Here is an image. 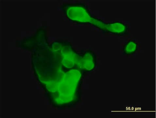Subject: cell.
Returning <instances> with one entry per match:
<instances>
[{"mask_svg": "<svg viewBox=\"0 0 156 118\" xmlns=\"http://www.w3.org/2000/svg\"><path fill=\"white\" fill-rule=\"evenodd\" d=\"M68 19L80 24L92 25L95 17L88 7L83 3L65 4L62 6Z\"/></svg>", "mask_w": 156, "mask_h": 118, "instance_id": "obj_1", "label": "cell"}, {"mask_svg": "<svg viewBox=\"0 0 156 118\" xmlns=\"http://www.w3.org/2000/svg\"><path fill=\"white\" fill-rule=\"evenodd\" d=\"M98 29L105 32L119 36L125 35L128 30L127 25L122 22L117 21L106 23L103 21Z\"/></svg>", "mask_w": 156, "mask_h": 118, "instance_id": "obj_2", "label": "cell"}, {"mask_svg": "<svg viewBox=\"0 0 156 118\" xmlns=\"http://www.w3.org/2000/svg\"><path fill=\"white\" fill-rule=\"evenodd\" d=\"M79 62V65L84 69L90 71L95 67V61L94 56L91 52H87L84 54Z\"/></svg>", "mask_w": 156, "mask_h": 118, "instance_id": "obj_3", "label": "cell"}, {"mask_svg": "<svg viewBox=\"0 0 156 118\" xmlns=\"http://www.w3.org/2000/svg\"><path fill=\"white\" fill-rule=\"evenodd\" d=\"M137 43L134 40H129L126 45L124 52L128 54L134 53L137 49Z\"/></svg>", "mask_w": 156, "mask_h": 118, "instance_id": "obj_4", "label": "cell"}]
</instances>
